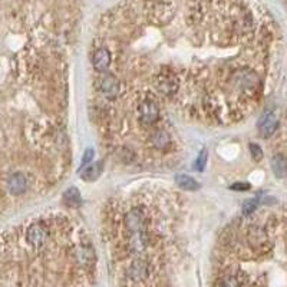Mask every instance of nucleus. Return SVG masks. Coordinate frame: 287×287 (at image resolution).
Returning a JSON list of instances; mask_svg holds the SVG:
<instances>
[{
  "label": "nucleus",
  "mask_w": 287,
  "mask_h": 287,
  "mask_svg": "<svg viewBox=\"0 0 287 287\" xmlns=\"http://www.w3.org/2000/svg\"><path fill=\"white\" fill-rule=\"evenodd\" d=\"M152 273V265L148 258L142 256H136L131 260L127 269V279L132 286H139L150 279Z\"/></svg>",
  "instance_id": "nucleus-1"
},
{
  "label": "nucleus",
  "mask_w": 287,
  "mask_h": 287,
  "mask_svg": "<svg viewBox=\"0 0 287 287\" xmlns=\"http://www.w3.org/2000/svg\"><path fill=\"white\" fill-rule=\"evenodd\" d=\"M49 228L42 223H33L26 228L25 240L33 250H42L49 240Z\"/></svg>",
  "instance_id": "nucleus-2"
},
{
  "label": "nucleus",
  "mask_w": 287,
  "mask_h": 287,
  "mask_svg": "<svg viewBox=\"0 0 287 287\" xmlns=\"http://www.w3.org/2000/svg\"><path fill=\"white\" fill-rule=\"evenodd\" d=\"M233 85H234L235 89H238L240 92L250 93V92H254L258 88L260 79L251 69H238L233 75Z\"/></svg>",
  "instance_id": "nucleus-3"
},
{
  "label": "nucleus",
  "mask_w": 287,
  "mask_h": 287,
  "mask_svg": "<svg viewBox=\"0 0 287 287\" xmlns=\"http://www.w3.org/2000/svg\"><path fill=\"white\" fill-rule=\"evenodd\" d=\"M155 88L165 97H173L180 88V81L173 72H161L155 78Z\"/></svg>",
  "instance_id": "nucleus-4"
},
{
  "label": "nucleus",
  "mask_w": 287,
  "mask_h": 287,
  "mask_svg": "<svg viewBox=\"0 0 287 287\" xmlns=\"http://www.w3.org/2000/svg\"><path fill=\"white\" fill-rule=\"evenodd\" d=\"M246 240H247V246L256 253H263V251L267 250L269 237H267V233L261 227H250L247 230V234H246Z\"/></svg>",
  "instance_id": "nucleus-5"
},
{
  "label": "nucleus",
  "mask_w": 287,
  "mask_h": 287,
  "mask_svg": "<svg viewBox=\"0 0 287 287\" xmlns=\"http://www.w3.org/2000/svg\"><path fill=\"white\" fill-rule=\"evenodd\" d=\"M139 119L145 125H154L159 119V106L152 99H144L138 105Z\"/></svg>",
  "instance_id": "nucleus-6"
},
{
  "label": "nucleus",
  "mask_w": 287,
  "mask_h": 287,
  "mask_svg": "<svg viewBox=\"0 0 287 287\" xmlns=\"http://www.w3.org/2000/svg\"><path fill=\"white\" fill-rule=\"evenodd\" d=\"M98 89L105 98L115 99L121 93V82L113 75H102L98 79Z\"/></svg>",
  "instance_id": "nucleus-7"
},
{
  "label": "nucleus",
  "mask_w": 287,
  "mask_h": 287,
  "mask_svg": "<svg viewBox=\"0 0 287 287\" xmlns=\"http://www.w3.org/2000/svg\"><path fill=\"white\" fill-rule=\"evenodd\" d=\"M124 224L127 227V230L131 233H138V231H142L144 226H145V212L141 208H132L125 214V219H124Z\"/></svg>",
  "instance_id": "nucleus-8"
},
{
  "label": "nucleus",
  "mask_w": 287,
  "mask_h": 287,
  "mask_svg": "<svg viewBox=\"0 0 287 287\" xmlns=\"http://www.w3.org/2000/svg\"><path fill=\"white\" fill-rule=\"evenodd\" d=\"M277 127H279V121H277V118L274 116L273 112L265 113L260 118V121H258V131H260V135L263 138L272 136L276 132Z\"/></svg>",
  "instance_id": "nucleus-9"
},
{
  "label": "nucleus",
  "mask_w": 287,
  "mask_h": 287,
  "mask_svg": "<svg viewBox=\"0 0 287 287\" xmlns=\"http://www.w3.org/2000/svg\"><path fill=\"white\" fill-rule=\"evenodd\" d=\"M8 188L13 196H20L28 189V180L22 173H13L8 178Z\"/></svg>",
  "instance_id": "nucleus-10"
},
{
  "label": "nucleus",
  "mask_w": 287,
  "mask_h": 287,
  "mask_svg": "<svg viewBox=\"0 0 287 287\" xmlns=\"http://www.w3.org/2000/svg\"><path fill=\"white\" fill-rule=\"evenodd\" d=\"M111 61H112L111 52H109L106 47H99L98 51L95 52V55H93L92 63H93L95 70H98V72H105L106 69L109 68Z\"/></svg>",
  "instance_id": "nucleus-11"
},
{
  "label": "nucleus",
  "mask_w": 287,
  "mask_h": 287,
  "mask_svg": "<svg viewBox=\"0 0 287 287\" xmlns=\"http://www.w3.org/2000/svg\"><path fill=\"white\" fill-rule=\"evenodd\" d=\"M150 142L154 148L157 150H165L166 147L171 144V136L170 134L164 131V129H158L155 131L151 136H150Z\"/></svg>",
  "instance_id": "nucleus-12"
},
{
  "label": "nucleus",
  "mask_w": 287,
  "mask_h": 287,
  "mask_svg": "<svg viewBox=\"0 0 287 287\" xmlns=\"http://www.w3.org/2000/svg\"><path fill=\"white\" fill-rule=\"evenodd\" d=\"M273 174L277 178H286L287 177V158L281 154H276L272 158Z\"/></svg>",
  "instance_id": "nucleus-13"
},
{
  "label": "nucleus",
  "mask_w": 287,
  "mask_h": 287,
  "mask_svg": "<svg viewBox=\"0 0 287 287\" xmlns=\"http://www.w3.org/2000/svg\"><path fill=\"white\" fill-rule=\"evenodd\" d=\"M63 201H65V204L72 207V208L81 207L82 205V197H81L79 189L75 188V187H70V188L66 189L65 194H63Z\"/></svg>",
  "instance_id": "nucleus-14"
},
{
  "label": "nucleus",
  "mask_w": 287,
  "mask_h": 287,
  "mask_svg": "<svg viewBox=\"0 0 287 287\" xmlns=\"http://www.w3.org/2000/svg\"><path fill=\"white\" fill-rule=\"evenodd\" d=\"M102 165H104V162L98 161V162H95L92 165L86 166L82 173V180H85V181H95L97 178H99V175L102 174V170H104Z\"/></svg>",
  "instance_id": "nucleus-15"
},
{
  "label": "nucleus",
  "mask_w": 287,
  "mask_h": 287,
  "mask_svg": "<svg viewBox=\"0 0 287 287\" xmlns=\"http://www.w3.org/2000/svg\"><path fill=\"white\" fill-rule=\"evenodd\" d=\"M175 182L177 185L182 189H187V191H196V189L200 188V184L187 174H180L175 177Z\"/></svg>",
  "instance_id": "nucleus-16"
},
{
  "label": "nucleus",
  "mask_w": 287,
  "mask_h": 287,
  "mask_svg": "<svg viewBox=\"0 0 287 287\" xmlns=\"http://www.w3.org/2000/svg\"><path fill=\"white\" fill-rule=\"evenodd\" d=\"M207 159H208V152H207V150H203L200 152V155H198V158L196 161L197 171H203L204 170V166L207 165Z\"/></svg>",
  "instance_id": "nucleus-17"
},
{
  "label": "nucleus",
  "mask_w": 287,
  "mask_h": 287,
  "mask_svg": "<svg viewBox=\"0 0 287 287\" xmlns=\"http://www.w3.org/2000/svg\"><path fill=\"white\" fill-rule=\"evenodd\" d=\"M249 150H250V154H251V157H253L254 161H260V159L263 158V150H261V147H260V145L251 142L249 145Z\"/></svg>",
  "instance_id": "nucleus-18"
},
{
  "label": "nucleus",
  "mask_w": 287,
  "mask_h": 287,
  "mask_svg": "<svg viewBox=\"0 0 287 287\" xmlns=\"http://www.w3.org/2000/svg\"><path fill=\"white\" fill-rule=\"evenodd\" d=\"M257 205H258V201H257L256 198H251V200H247L244 204H243V212L244 214H251V212L256 211Z\"/></svg>",
  "instance_id": "nucleus-19"
},
{
  "label": "nucleus",
  "mask_w": 287,
  "mask_h": 287,
  "mask_svg": "<svg viewBox=\"0 0 287 287\" xmlns=\"http://www.w3.org/2000/svg\"><path fill=\"white\" fill-rule=\"evenodd\" d=\"M250 187H251V185H250L249 182L238 181V182H234V184H231V185H230V189H233V191H240V193H243V191H249Z\"/></svg>",
  "instance_id": "nucleus-20"
},
{
  "label": "nucleus",
  "mask_w": 287,
  "mask_h": 287,
  "mask_svg": "<svg viewBox=\"0 0 287 287\" xmlns=\"http://www.w3.org/2000/svg\"><path fill=\"white\" fill-rule=\"evenodd\" d=\"M93 154H95V152H93V150H91V148H89V150H86L85 154H83V158H82V162H81V165L82 166L88 165V164H89V162L92 161V158H93Z\"/></svg>",
  "instance_id": "nucleus-21"
},
{
  "label": "nucleus",
  "mask_w": 287,
  "mask_h": 287,
  "mask_svg": "<svg viewBox=\"0 0 287 287\" xmlns=\"http://www.w3.org/2000/svg\"><path fill=\"white\" fill-rule=\"evenodd\" d=\"M32 287H40V286H38V284H33V286Z\"/></svg>",
  "instance_id": "nucleus-22"
}]
</instances>
